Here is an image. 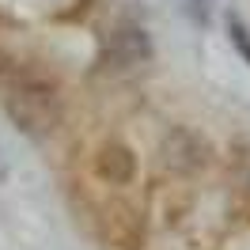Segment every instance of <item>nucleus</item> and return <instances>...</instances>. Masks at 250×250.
I'll return each instance as SVG.
<instances>
[{
  "label": "nucleus",
  "mask_w": 250,
  "mask_h": 250,
  "mask_svg": "<svg viewBox=\"0 0 250 250\" xmlns=\"http://www.w3.org/2000/svg\"><path fill=\"white\" fill-rule=\"evenodd\" d=\"M8 174H12V163H8V148L0 144V186L8 182Z\"/></svg>",
  "instance_id": "nucleus-7"
},
{
  "label": "nucleus",
  "mask_w": 250,
  "mask_h": 250,
  "mask_svg": "<svg viewBox=\"0 0 250 250\" xmlns=\"http://www.w3.org/2000/svg\"><path fill=\"white\" fill-rule=\"evenodd\" d=\"M239 182H243V189L250 193V159H243V167H239Z\"/></svg>",
  "instance_id": "nucleus-8"
},
{
  "label": "nucleus",
  "mask_w": 250,
  "mask_h": 250,
  "mask_svg": "<svg viewBox=\"0 0 250 250\" xmlns=\"http://www.w3.org/2000/svg\"><path fill=\"white\" fill-rule=\"evenodd\" d=\"M0 110L23 137L46 141L64 122V95L49 72L34 64H12L8 76L0 80Z\"/></svg>",
  "instance_id": "nucleus-1"
},
{
  "label": "nucleus",
  "mask_w": 250,
  "mask_h": 250,
  "mask_svg": "<svg viewBox=\"0 0 250 250\" xmlns=\"http://www.w3.org/2000/svg\"><path fill=\"white\" fill-rule=\"evenodd\" d=\"M91 171L99 182H106V186L122 189V186H133L137 182V171H141V159L137 152L122 141H106L91 159Z\"/></svg>",
  "instance_id": "nucleus-4"
},
{
  "label": "nucleus",
  "mask_w": 250,
  "mask_h": 250,
  "mask_svg": "<svg viewBox=\"0 0 250 250\" xmlns=\"http://www.w3.org/2000/svg\"><path fill=\"white\" fill-rule=\"evenodd\" d=\"M224 31H228V42L239 53V61L250 68V27H247V19L239 12H224Z\"/></svg>",
  "instance_id": "nucleus-5"
},
{
  "label": "nucleus",
  "mask_w": 250,
  "mask_h": 250,
  "mask_svg": "<svg viewBox=\"0 0 250 250\" xmlns=\"http://www.w3.org/2000/svg\"><path fill=\"white\" fill-rule=\"evenodd\" d=\"M12 64H16V61H12V57H8V53H4V49H0V80L8 76V68H12Z\"/></svg>",
  "instance_id": "nucleus-9"
},
{
  "label": "nucleus",
  "mask_w": 250,
  "mask_h": 250,
  "mask_svg": "<svg viewBox=\"0 0 250 250\" xmlns=\"http://www.w3.org/2000/svg\"><path fill=\"white\" fill-rule=\"evenodd\" d=\"M156 57V42L148 27L141 23H118L103 34V46H99V72L106 76H129L144 64H152Z\"/></svg>",
  "instance_id": "nucleus-2"
},
{
  "label": "nucleus",
  "mask_w": 250,
  "mask_h": 250,
  "mask_svg": "<svg viewBox=\"0 0 250 250\" xmlns=\"http://www.w3.org/2000/svg\"><path fill=\"white\" fill-rule=\"evenodd\" d=\"M178 12H182V19L189 27L208 31L212 19H216V0H178Z\"/></svg>",
  "instance_id": "nucleus-6"
},
{
  "label": "nucleus",
  "mask_w": 250,
  "mask_h": 250,
  "mask_svg": "<svg viewBox=\"0 0 250 250\" xmlns=\"http://www.w3.org/2000/svg\"><path fill=\"white\" fill-rule=\"evenodd\" d=\"M159 159H163V167L171 174L193 178V174H201L212 163V144L193 125H171L163 133V141H159Z\"/></svg>",
  "instance_id": "nucleus-3"
}]
</instances>
